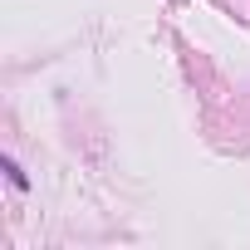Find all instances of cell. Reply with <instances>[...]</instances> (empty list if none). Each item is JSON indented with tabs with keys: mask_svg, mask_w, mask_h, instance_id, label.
I'll list each match as a JSON object with an SVG mask.
<instances>
[{
	"mask_svg": "<svg viewBox=\"0 0 250 250\" xmlns=\"http://www.w3.org/2000/svg\"><path fill=\"white\" fill-rule=\"evenodd\" d=\"M5 172H10V187H20V191L30 187V182H25V172H20V162H10V157H5Z\"/></svg>",
	"mask_w": 250,
	"mask_h": 250,
	"instance_id": "6da1fadb",
	"label": "cell"
}]
</instances>
